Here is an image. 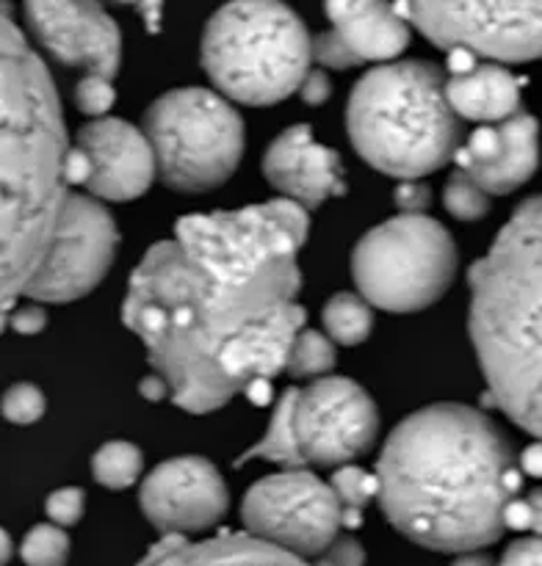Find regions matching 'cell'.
Here are the masks:
<instances>
[{
  "label": "cell",
  "mask_w": 542,
  "mask_h": 566,
  "mask_svg": "<svg viewBox=\"0 0 542 566\" xmlns=\"http://www.w3.org/2000/svg\"><path fill=\"white\" fill-rule=\"evenodd\" d=\"M346 127L354 149L398 180L440 169L462 144V119L446 99V75L426 61L365 72L348 97Z\"/></svg>",
  "instance_id": "obj_5"
},
{
  "label": "cell",
  "mask_w": 542,
  "mask_h": 566,
  "mask_svg": "<svg viewBox=\"0 0 542 566\" xmlns=\"http://www.w3.org/2000/svg\"><path fill=\"white\" fill-rule=\"evenodd\" d=\"M374 475L393 528L440 553L481 551L501 539L503 506L520 490L507 437L462 403H431L402 420Z\"/></svg>",
  "instance_id": "obj_2"
},
{
  "label": "cell",
  "mask_w": 542,
  "mask_h": 566,
  "mask_svg": "<svg viewBox=\"0 0 542 566\" xmlns=\"http://www.w3.org/2000/svg\"><path fill=\"white\" fill-rule=\"evenodd\" d=\"M299 94H302V99L304 103H310V105H321V103H326V99H330V77L324 75V72H310L308 70V75L302 77V83H299V88H296Z\"/></svg>",
  "instance_id": "obj_36"
},
{
  "label": "cell",
  "mask_w": 542,
  "mask_h": 566,
  "mask_svg": "<svg viewBox=\"0 0 542 566\" xmlns=\"http://www.w3.org/2000/svg\"><path fill=\"white\" fill-rule=\"evenodd\" d=\"M11 329L20 332V335H39V332L48 326V313L39 307L37 302L28 304V307H20L14 315H9Z\"/></svg>",
  "instance_id": "obj_33"
},
{
  "label": "cell",
  "mask_w": 542,
  "mask_h": 566,
  "mask_svg": "<svg viewBox=\"0 0 542 566\" xmlns=\"http://www.w3.org/2000/svg\"><path fill=\"white\" fill-rule=\"evenodd\" d=\"M66 127L42 55L0 9V310L44 258L66 197Z\"/></svg>",
  "instance_id": "obj_3"
},
{
  "label": "cell",
  "mask_w": 542,
  "mask_h": 566,
  "mask_svg": "<svg viewBox=\"0 0 542 566\" xmlns=\"http://www.w3.org/2000/svg\"><path fill=\"white\" fill-rule=\"evenodd\" d=\"M457 274V247L440 221L398 213L359 238L352 276L359 296L385 313L431 307Z\"/></svg>",
  "instance_id": "obj_8"
},
{
  "label": "cell",
  "mask_w": 542,
  "mask_h": 566,
  "mask_svg": "<svg viewBox=\"0 0 542 566\" xmlns=\"http://www.w3.org/2000/svg\"><path fill=\"white\" fill-rule=\"evenodd\" d=\"M70 536L53 523L33 525L20 545V558L25 566H66L70 562Z\"/></svg>",
  "instance_id": "obj_25"
},
{
  "label": "cell",
  "mask_w": 542,
  "mask_h": 566,
  "mask_svg": "<svg viewBox=\"0 0 542 566\" xmlns=\"http://www.w3.org/2000/svg\"><path fill=\"white\" fill-rule=\"evenodd\" d=\"M44 409H48V403H44L42 390L33 385H25V381L9 387V390L3 392V401H0V412H3V418L14 426L39 423Z\"/></svg>",
  "instance_id": "obj_28"
},
{
  "label": "cell",
  "mask_w": 542,
  "mask_h": 566,
  "mask_svg": "<svg viewBox=\"0 0 542 566\" xmlns=\"http://www.w3.org/2000/svg\"><path fill=\"white\" fill-rule=\"evenodd\" d=\"M44 512H48L50 523L59 525V528H72V525L81 523L83 512H86V495L77 486H64V490H55L53 495L44 501Z\"/></svg>",
  "instance_id": "obj_30"
},
{
  "label": "cell",
  "mask_w": 542,
  "mask_h": 566,
  "mask_svg": "<svg viewBox=\"0 0 542 566\" xmlns=\"http://www.w3.org/2000/svg\"><path fill=\"white\" fill-rule=\"evenodd\" d=\"M144 468V457L133 442L111 440L100 446V451L92 457V475L105 490H127L138 481Z\"/></svg>",
  "instance_id": "obj_23"
},
{
  "label": "cell",
  "mask_w": 542,
  "mask_h": 566,
  "mask_svg": "<svg viewBox=\"0 0 542 566\" xmlns=\"http://www.w3.org/2000/svg\"><path fill=\"white\" fill-rule=\"evenodd\" d=\"M324 321L326 337L337 346H357V343L368 340L371 329H374V313L371 304L357 293H337L324 304Z\"/></svg>",
  "instance_id": "obj_21"
},
{
  "label": "cell",
  "mask_w": 542,
  "mask_h": 566,
  "mask_svg": "<svg viewBox=\"0 0 542 566\" xmlns=\"http://www.w3.org/2000/svg\"><path fill=\"white\" fill-rule=\"evenodd\" d=\"M308 232V210L271 199L183 216L175 238L144 254L122 321L177 407L216 412L285 368L288 348L304 329L296 258Z\"/></svg>",
  "instance_id": "obj_1"
},
{
  "label": "cell",
  "mask_w": 542,
  "mask_h": 566,
  "mask_svg": "<svg viewBox=\"0 0 542 566\" xmlns=\"http://www.w3.org/2000/svg\"><path fill=\"white\" fill-rule=\"evenodd\" d=\"M249 459H265V462L280 464L282 470L288 468H304L302 459H299L296 442H293V426H291V390L282 392V398L277 401L274 415H271V423L265 429L263 440L254 448H249L238 464L249 462Z\"/></svg>",
  "instance_id": "obj_22"
},
{
  "label": "cell",
  "mask_w": 542,
  "mask_h": 566,
  "mask_svg": "<svg viewBox=\"0 0 542 566\" xmlns=\"http://www.w3.org/2000/svg\"><path fill=\"white\" fill-rule=\"evenodd\" d=\"M396 202L402 213H424L429 205V188L420 186L418 180H404V186L396 191Z\"/></svg>",
  "instance_id": "obj_34"
},
{
  "label": "cell",
  "mask_w": 542,
  "mask_h": 566,
  "mask_svg": "<svg viewBox=\"0 0 542 566\" xmlns=\"http://www.w3.org/2000/svg\"><path fill=\"white\" fill-rule=\"evenodd\" d=\"M446 99L459 119L503 122L520 111L518 77L501 64L476 61L468 72L448 75Z\"/></svg>",
  "instance_id": "obj_20"
},
{
  "label": "cell",
  "mask_w": 542,
  "mask_h": 566,
  "mask_svg": "<svg viewBox=\"0 0 542 566\" xmlns=\"http://www.w3.org/2000/svg\"><path fill=\"white\" fill-rule=\"evenodd\" d=\"M136 566H313L293 553L252 539L247 534H221L205 542H188L171 534L155 545Z\"/></svg>",
  "instance_id": "obj_19"
},
{
  "label": "cell",
  "mask_w": 542,
  "mask_h": 566,
  "mask_svg": "<svg viewBox=\"0 0 542 566\" xmlns=\"http://www.w3.org/2000/svg\"><path fill=\"white\" fill-rule=\"evenodd\" d=\"M332 36L354 64L390 61L409 44V25L390 0H324Z\"/></svg>",
  "instance_id": "obj_18"
},
{
  "label": "cell",
  "mask_w": 542,
  "mask_h": 566,
  "mask_svg": "<svg viewBox=\"0 0 542 566\" xmlns=\"http://www.w3.org/2000/svg\"><path fill=\"white\" fill-rule=\"evenodd\" d=\"M540 539H520L503 553L498 566H540Z\"/></svg>",
  "instance_id": "obj_35"
},
{
  "label": "cell",
  "mask_w": 542,
  "mask_h": 566,
  "mask_svg": "<svg viewBox=\"0 0 542 566\" xmlns=\"http://www.w3.org/2000/svg\"><path fill=\"white\" fill-rule=\"evenodd\" d=\"M291 426L304 468H337L374 446L379 412L357 381L321 376L302 390H291Z\"/></svg>",
  "instance_id": "obj_12"
},
{
  "label": "cell",
  "mask_w": 542,
  "mask_h": 566,
  "mask_svg": "<svg viewBox=\"0 0 542 566\" xmlns=\"http://www.w3.org/2000/svg\"><path fill=\"white\" fill-rule=\"evenodd\" d=\"M75 103L83 114L100 119V116L108 114L111 105L116 103L114 81L103 75H83L75 88Z\"/></svg>",
  "instance_id": "obj_29"
},
{
  "label": "cell",
  "mask_w": 542,
  "mask_h": 566,
  "mask_svg": "<svg viewBox=\"0 0 542 566\" xmlns=\"http://www.w3.org/2000/svg\"><path fill=\"white\" fill-rule=\"evenodd\" d=\"M330 486L341 509H348V512H363L376 497V475L357 464H337Z\"/></svg>",
  "instance_id": "obj_27"
},
{
  "label": "cell",
  "mask_w": 542,
  "mask_h": 566,
  "mask_svg": "<svg viewBox=\"0 0 542 566\" xmlns=\"http://www.w3.org/2000/svg\"><path fill=\"white\" fill-rule=\"evenodd\" d=\"M454 566H496L484 553H462V556L454 562Z\"/></svg>",
  "instance_id": "obj_37"
},
{
  "label": "cell",
  "mask_w": 542,
  "mask_h": 566,
  "mask_svg": "<svg viewBox=\"0 0 542 566\" xmlns=\"http://www.w3.org/2000/svg\"><path fill=\"white\" fill-rule=\"evenodd\" d=\"M155 177L175 191H210L230 180L243 155V119L210 88H171L144 116Z\"/></svg>",
  "instance_id": "obj_7"
},
{
  "label": "cell",
  "mask_w": 542,
  "mask_h": 566,
  "mask_svg": "<svg viewBox=\"0 0 542 566\" xmlns=\"http://www.w3.org/2000/svg\"><path fill=\"white\" fill-rule=\"evenodd\" d=\"M503 528L531 531L540 528V495H531L529 501H509L503 506Z\"/></svg>",
  "instance_id": "obj_32"
},
{
  "label": "cell",
  "mask_w": 542,
  "mask_h": 566,
  "mask_svg": "<svg viewBox=\"0 0 542 566\" xmlns=\"http://www.w3.org/2000/svg\"><path fill=\"white\" fill-rule=\"evenodd\" d=\"M335 343L313 329H299L285 357V370L296 379H321L335 368Z\"/></svg>",
  "instance_id": "obj_24"
},
{
  "label": "cell",
  "mask_w": 542,
  "mask_h": 566,
  "mask_svg": "<svg viewBox=\"0 0 542 566\" xmlns=\"http://www.w3.org/2000/svg\"><path fill=\"white\" fill-rule=\"evenodd\" d=\"M540 127L534 116L514 111L503 122L484 125L470 133L465 147L457 149V169L473 177L487 193H509L523 186L540 164Z\"/></svg>",
  "instance_id": "obj_16"
},
{
  "label": "cell",
  "mask_w": 542,
  "mask_h": 566,
  "mask_svg": "<svg viewBox=\"0 0 542 566\" xmlns=\"http://www.w3.org/2000/svg\"><path fill=\"white\" fill-rule=\"evenodd\" d=\"M75 147L88 160V177L83 182L88 197L105 202H131L153 186V149L147 136L131 122L100 116L77 130Z\"/></svg>",
  "instance_id": "obj_15"
},
{
  "label": "cell",
  "mask_w": 542,
  "mask_h": 566,
  "mask_svg": "<svg viewBox=\"0 0 542 566\" xmlns=\"http://www.w3.org/2000/svg\"><path fill=\"white\" fill-rule=\"evenodd\" d=\"M119 249V230L94 197L66 191L37 274L25 293L37 304H64L103 282Z\"/></svg>",
  "instance_id": "obj_11"
},
{
  "label": "cell",
  "mask_w": 542,
  "mask_h": 566,
  "mask_svg": "<svg viewBox=\"0 0 542 566\" xmlns=\"http://www.w3.org/2000/svg\"><path fill=\"white\" fill-rule=\"evenodd\" d=\"M14 556V545H11V536L0 528V566H6Z\"/></svg>",
  "instance_id": "obj_38"
},
{
  "label": "cell",
  "mask_w": 542,
  "mask_h": 566,
  "mask_svg": "<svg viewBox=\"0 0 542 566\" xmlns=\"http://www.w3.org/2000/svg\"><path fill=\"white\" fill-rule=\"evenodd\" d=\"M310 33L282 0H230L202 33V66L221 97L271 105L310 70Z\"/></svg>",
  "instance_id": "obj_6"
},
{
  "label": "cell",
  "mask_w": 542,
  "mask_h": 566,
  "mask_svg": "<svg viewBox=\"0 0 542 566\" xmlns=\"http://www.w3.org/2000/svg\"><path fill=\"white\" fill-rule=\"evenodd\" d=\"M241 520L247 536L308 562L321 556L341 531V503L330 484L304 468H288L260 479L243 495Z\"/></svg>",
  "instance_id": "obj_10"
},
{
  "label": "cell",
  "mask_w": 542,
  "mask_h": 566,
  "mask_svg": "<svg viewBox=\"0 0 542 566\" xmlns=\"http://www.w3.org/2000/svg\"><path fill=\"white\" fill-rule=\"evenodd\" d=\"M33 39L59 64L114 81L122 59V33L97 0H25Z\"/></svg>",
  "instance_id": "obj_13"
},
{
  "label": "cell",
  "mask_w": 542,
  "mask_h": 566,
  "mask_svg": "<svg viewBox=\"0 0 542 566\" xmlns=\"http://www.w3.org/2000/svg\"><path fill=\"white\" fill-rule=\"evenodd\" d=\"M365 564V551L357 539L352 536H341V539H332V545L326 547L319 556L315 566H363Z\"/></svg>",
  "instance_id": "obj_31"
},
{
  "label": "cell",
  "mask_w": 542,
  "mask_h": 566,
  "mask_svg": "<svg viewBox=\"0 0 542 566\" xmlns=\"http://www.w3.org/2000/svg\"><path fill=\"white\" fill-rule=\"evenodd\" d=\"M263 175L271 188L299 208L313 210L343 193V169L337 153L319 144L308 125H293L269 144Z\"/></svg>",
  "instance_id": "obj_17"
},
{
  "label": "cell",
  "mask_w": 542,
  "mask_h": 566,
  "mask_svg": "<svg viewBox=\"0 0 542 566\" xmlns=\"http://www.w3.org/2000/svg\"><path fill=\"white\" fill-rule=\"evenodd\" d=\"M6 326H9V310H0V335H3Z\"/></svg>",
  "instance_id": "obj_40"
},
{
  "label": "cell",
  "mask_w": 542,
  "mask_h": 566,
  "mask_svg": "<svg viewBox=\"0 0 542 566\" xmlns=\"http://www.w3.org/2000/svg\"><path fill=\"white\" fill-rule=\"evenodd\" d=\"M138 503L155 528L183 536L219 523L230 506V492L208 459L175 457L144 479Z\"/></svg>",
  "instance_id": "obj_14"
},
{
  "label": "cell",
  "mask_w": 542,
  "mask_h": 566,
  "mask_svg": "<svg viewBox=\"0 0 542 566\" xmlns=\"http://www.w3.org/2000/svg\"><path fill=\"white\" fill-rule=\"evenodd\" d=\"M393 9L442 50L498 64L540 55V0H396Z\"/></svg>",
  "instance_id": "obj_9"
},
{
  "label": "cell",
  "mask_w": 542,
  "mask_h": 566,
  "mask_svg": "<svg viewBox=\"0 0 542 566\" xmlns=\"http://www.w3.org/2000/svg\"><path fill=\"white\" fill-rule=\"evenodd\" d=\"M442 205L454 219L479 221L490 210V193L462 169H454V175L446 182V191H442Z\"/></svg>",
  "instance_id": "obj_26"
},
{
  "label": "cell",
  "mask_w": 542,
  "mask_h": 566,
  "mask_svg": "<svg viewBox=\"0 0 542 566\" xmlns=\"http://www.w3.org/2000/svg\"><path fill=\"white\" fill-rule=\"evenodd\" d=\"M470 340L498 407L540 434V199H525L470 269Z\"/></svg>",
  "instance_id": "obj_4"
},
{
  "label": "cell",
  "mask_w": 542,
  "mask_h": 566,
  "mask_svg": "<svg viewBox=\"0 0 542 566\" xmlns=\"http://www.w3.org/2000/svg\"><path fill=\"white\" fill-rule=\"evenodd\" d=\"M525 468H529V473H540V448H531L529 451V462H525Z\"/></svg>",
  "instance_id": "obj_39"
}]
</instances>
